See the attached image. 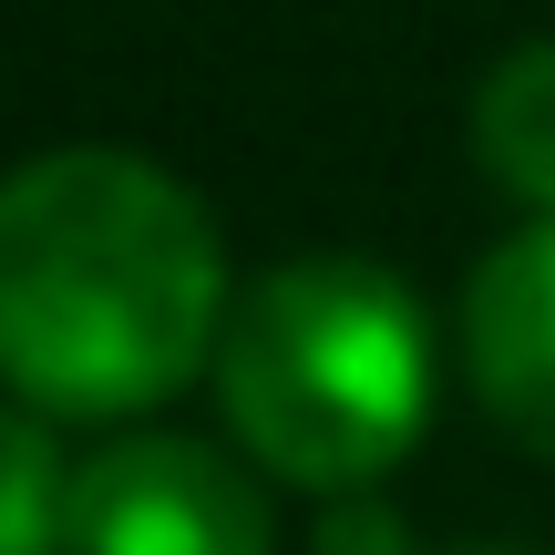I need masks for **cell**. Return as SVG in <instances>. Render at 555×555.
Here are the masks:
<instances>
[{"label":"cell","mask_w":555,"mask_h":555,"mask_svg":"<svg viewBox=\"0 0 555 555\" xmlns=\"http://www.w3.org/2000/svg\"><path fill=\"white\" fill-rule=\"evenodd\" d=\"M227 339V247L165 165L62 144L0 176V380L114 422L185 391Z\"/></svg>","instance_id":"6da1fadb"},{"label":"cell","mask_w":555,"mask_h":555,"mask_svg":"<svg viewBox=\"0 0 555 555\" xmlns=\"http://www.w3.org/2000/svg\"><path fill=\"white\" fill-rule=\"evenodd\" d=\"M217 401L268 474L309 494H360L412 453L433 412L422 298L371 258H298L227 309Z\"/></svg>","instance_id":"7a4b0ae2"},{"label":"cell","mask_w":555,"mask_h":555,"mask_svg":"<svg viewBox=\"0 0 555 555\" xmlns=\"http://www.w3.org/2000/svg\"><path fill=\"white\" fill-rule=\"evenodd\" d=\"M73 555H278L268 494L185 433L103 442L73 474Z\"/></svg>","instance_id":"3957f363"},{"label":"cell","mask_w":555,"mask_h":555,"mask_svg":"<svg viewBox=\"0 0 555 555\" xmlns=\"http://www.w3.org/2000/svg\"><path fill=\"white\" fill-rule=\"evenodd\" d=\"M463 371H474L483 412L555 453V217L504 237L463 288Z\"/></svg>","instance_id":"277c9868"},{"label":"cell","mask_w":555,"mask_h":555,"mask_svg":"<svg viewBox=\"0 0 555 555\" xmlns=\"http://www.w3.org/2000/svg\"><path fill=\"white\" fill-rule=\"evenodd\" d=\"M474 144L515 206L555 217V41H515L474 93Z\"/></svg>","instance_id":"5b68a950"},{"label":"cell","mask_w":555,"mask_h":555,"mask_svg":"<svg viewBox=\"0 0 555 555\" xmlns=\"http://www.w3.org/2000/svg\"><path fill=\"white\" fill-rule=\"evenodd\" d=\"M0 555H73V483L31 412H0Z\"/></svg>","instance_id":"8992f818"},{"label":"cell","mask_w":555,"mask_h":555,"mask_svg":"<svg viewBox=\"0 0 555 555\" xmlns=\"http://www.w3.org/2000/svg\"><path fill=\"white\" fill-rule=\"evenodd\" d=\"M319 555H412V525H401L391 504H360V494H339L330 515H319Z\"/></svg>","instance_id":"52a82bcc"},{"label":"cell","mask_w":555,"mask_h":555,"mask_svg":"<svg viewBox=\"0 0 555 555\" xmlns=\"http://www.w3.org/2000/svg\"><path fill=\"white\" fill-rule=\"evenodd\" d=\"M463 555H494V545H463Z\"/></svg>","instance_id":"ba28073f"}]
</instances>
